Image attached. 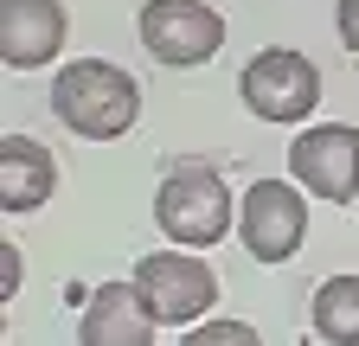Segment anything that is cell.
<instances>
[{"instance_id":"obj_1","label":"cell","mask_w":359,"mask_h":346,"mask_svg":"<svg viewBox=\"0 0 359 346\" xmlns=\"http://www.w3.org/2000/svg\"><path fill=\"white\" fill-rule=\"evenodd\" d=\"M52 116L83 141H122L142 116V83L109 58H71L52 77Z\"/></svg>"},{"instance_id":"obj_2","label":"cell","mask_w":359,"mask_h":346,"mask_svg":"<svg viewBox=\"0 0 359 346\" xmlns=\"http://www.w3.org/2000/svg\"><path fill=\"white\" fill-rule=\"evenodd\" d=\"M154 225L187 244V250H212L238 231V205H231V186H224V173L205 167V160H187L173 167L161 193H154Z\"/></svg>"},{"instance_id":"obj_3","label":"cell","mask_w":359,"mask_h":346,"mask_svg":"<svg viewBox=\"0 0 359 346\" xmlns=\"http://www.w3.org/2000/svg\"><path fill=\"white\" fill-rule=\"evenodd\" d=\"M238 97L257 122H308L321 109V71H314V58H302L289 46H269L244 64Z\"/></svg>"},{"instance_id":"obj_4","label":"cell","mask_w":359,"mask_h":346,"mask_svg":"<svg viewBox=\"0 0 359 346\" xmlns=\"http://www.w3.org/2000/svg\"><path fill=\"white\" fill-rule=\"evenodd\" d=\"M135 282H142L148 308L161 327H193L218 308V276L199 263V256L180 244V250H148L142 263H135Z\"/></svg>"},{"instance_id":"obj_5","label":"cell","mask_w":359,"mask_h":346,"mask_svg":"<svg viewBox=\"0 0 359 346\" xmlns=\"http://www.w3.org/2000/svg\"><path fill=\"white\" fill-rule=\"evenodd\" d=\"M308 186L302 180H257L238 199V237L257 263H289L308 237Z\"/></svg>"},{"instance_id":"obj_6","label":"cell","mask_w":359,"mask_h":346,"mask_svg":"<svg viewBox=\"0 0 359 346\" xmlns=\"http://www.w3.org/2000/svg\"><path fill=\"white\" fill-rule=\"evenodd\" d=\"M289 173L321 205H353L359 199V128L353 122H308L289 141Z\"/></svg>"},{"instance_id":"obj_7","label":"cell","mask_w":359,"mask_h":346,"mask_svg":"<svg viewBox=\"0 0 359 346\" xmlns=\"http://www.w3.org/2000/svg\"><path fill=\"white\" fill-rule=\"evenodd\" d=\"M142 46L167 71H193V64L218 58L224 20L205 7V0H148V7H142Z\"/></svg>"},{"instance_id":"obj_8","label":"cell","mask_w":359,"mask_h":346,"mask_svg":"<svg viewBox=\"0 0 359 346\" xmlns=\"http://www.w3.org/2000/svg\"><path fill=\"white\" fill-rule=\"evenodd\" d=\"M71 13L65 0H0V64L7 71H39L65 52Z\"/></svg>"},{"instance_id":"obj_9","label":"cell","mask_w":359,"mask_h":346,"mask_svg":"<svg viewBox=\"0 0 359 346\" xmlns=\"http://www.w3.org/2000/svg\"><path fill=\"white\" fill-rule=\"evenodd\" d=\"M154 308H148V295L142 282H103L97 295L83 301V314H77V340L83 346H148L154 340Z\"/></svg>"},{"instance_id":"obj_10","label":"cell","mask_w":359,"mask_h":346,"mask_svg":"<svg viewBox=\"0 0 359 346\" xmlns=\"http://www.w3.org/2000/svg\"><path fill=\"white\" fill-rule=\"evenodd\" d=\"M52 193H58L52 148H39L32 135H7L0 141V212H7V219H26V212H39Z\"/></svg>"},{"instance_id":"obj_11","label":"cell","mask_w":359,"mask_h":346,"mask_svg":"<svg viewBox=\"0 0 359 346\" xmlns=\"http://www.w3.org/2000/svg\"><path fill=\"white\" fill-rule=\"evenodd\" d=\"M308 321L321 346H359V276H327Z\"/></svg>"},{"instance_id":"obj_12","label":"cell","mask_w":359,"mask_h":346,"mask_svg":"<svg viewBox=\"0 0 359 346\" xmlns=\"http://www.w3.org/2000/svg\"><path fill=\"white\" fill-rule=\"evenodd\" d=\"M187 346H263V333L244 321H205V327H187Z\"/></svg>"},{"instance_id":"obj_13","label":"cell","mask_w":359,"mask_h":346,"mask_svg":"<svg viewBox=\"0 0 359 346\" xmlns=\"http://www.w3.org/2000/svg\"><path fill=\"white\" fill-rule=\"evenodd\" d=\"M20 282H26V256L13 250V237L0 244V301H13L20 295Z\"/></svg>"},{"instance_id":"obj_14","label":"cell","mask_w":359,"mask_h":346,"mask_svg":"<svg viewBox=\"0 0 359 346\" xmlns=\"http://www.w3.org/2000/svg\"><path fill=\"white\" fill-rule=\"evenodd\" d=\"M334 26H340V46L359 52V0H334Z\"/></svg>"}]
</instances>
